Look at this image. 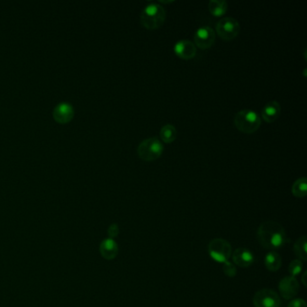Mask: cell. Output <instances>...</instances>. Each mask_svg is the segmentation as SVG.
Instances as JSON below:
<instances>
[{"label":"cell","mask_w":307,"mask_h":307,"mask_svg":"<svg viewBox=\"0 0 307 307\" xmlns=\"http://www.w3.org/2000/svg\"><path fill=\"white\" fill-rule=\"evenodd\" d=\"M264 264L266 269L271 272H276L280 270L281 266H282V259H281L280 255L276 251H270L265 257Z\"/></svg>","instance_id":"cell-15"},{"label":"cell","mask_w":307,"mask_h":307,"mask_svg":"<svg viewBox=\"0 0 307 307\" xmlns=\"http://www.w3.org/2000/svg\"><path fill=\"white\" fill-rule=\"evenodd\" d=\"M299 283L296 278L288 276L283 278L279 284V290L281 297L286 300L293 299L299 291Z\"/></svg>","instance_id":"cell-9"},{"label":"cell","mask_w":307,"mask_h":307,"mask_svg":"<svg viewBox=\"0 0 307 307\" xmlns=\"http://www.w3.org/2000/svg\"><path fill=\"white\" fill-rule=\"evenodd\" d=\"M287 307H307V303L302 298H294Z\"/></svg>","instance_id":"cell-23"},{"label":"cell","mask_w":307,"mask_h":307,"mask_svg":"<svg viewBox=\"0 0 307 307\" xmlns=\"http://www.w3.org/2000/svg\"><path fill=\"white\" fill-rule=\"evenodd\" d=\"M232 263L240 268L246 269L253 264L255 261L254 255L247 248H238L232 255Z\"/></svg>","instance_id":"cell-10"},{"label":"cell","mask_w":307,"mask_h":307,"mask_svg":"<svg viewBox=\"0 0 307 307\" xmlns=\"http://www.w3.org/2000/svg\"><path fill=\"white\" fill-rule=\"evenodd\" d=\"M74 114V108L68 102H60L55 107L54 117L59 123H68Z\"/></svg>","instance_id":"cell-12"},{"label":"cell","mask_w":307,"mask_h":307,"mask_svg":"<svg viewBox=\"0 0 307 307\" xmlns=\"http://www.w3.org/2000/svg\"><path fill=\"white\" fill-rule=\"evenodd\" d=\"M281 112V106L279 103L276 100L270 101L265 105L261 111L262 118L267 123H273L279 117Z\"/></svg>","instance_id":"cell-14"},{"label":"cell","mask_w":307,"mask_h":307,"mask_svg":"<svg viewBox=\"0 0 307 307\" xmlns=\"http://www.w3.org/2000/svg\"><path fill=\"white\" fill-rule=\"evenodd\" d=\"M161 138L166 143H170L177 138V129L172 124H166L161 130Z\"/></svg>","instance_id":"cell-19"},{"label":"cell","mask_w":307,"mask_h":307,"mask_svg":"<svg viewBox=\"0 0 307 307\" xmlns=\"http://www.w3.org/2000/svg\"><path fill=\"white\" fill-rule=\"evenodd\" d=\"M216 32L224 41H232L237 37L241 27L239 22L232 17H223L217 22Z\"/></svg>","instance_id":"cell-6"},{"label":"cell","mask_w":307,"mask_h":307,"mask_svg":"<svg viewBox=\"0 0 307 307\" xmlns=\"http://www.w3.org/2000/svg\"><path fill=\"white\" fill-rule=\"evenodd\" d=\"M118 251V244L113 239L107 238L103 240L99 245V252L105 259L112 260L115 259Z\"/></svg>","instance_id":"cell-13"},{"label":"cell","mask_w":307,"mask_h":307,"mask_svg":"<svg viewBox=\"0 0 307 307\" xmlns=\"http://www.w3.org/2000/svg\"><path fill=\"white\" fill-rule=\"evenodd\" d=\"M166 19V10L159 4L147 5L140 14V23L146 29L156 30L162 27Z\"/></svg>","instance_id":"cell-2"},{"label":"cell","mask_w":307,"mask_h":307,"mask_svg":"<svg viewBox=\"0 0 307 307\" xmlns=\"http://www.w3.org/2000/svg\"><path fill=\"white\" fill-rule=\"evenodd\" d=\"M293 251L298 259L304 261L307 260V238L306 235L297 239L294 243Z\"/></svg>","instance_id":"cell-16"},{"label":"cell","mask_w":307,"mask_h":307,"mask_svg":"<svg viewBox=\"0 0 307 307\" xmlns=\"http://www.w3.org/2000/svg\"><path fill=\"white\" fill-rule=\"evenodd\" d=\"M253 305L255 307H280L281 299L273 289L263 288L255 293Z\"/></svg>","instance_id":"cell-7"},{"label":"cell","mask_w":307,"mask_h":307,"mask_svg":"<svg viewBox=\"0 0 307 307\" xmlns=\"http://www.w3.org/2000/svg\"><path fill=\"white\" fill-rule=\"evenodd\" d=\"M207 250L211 258L219 263L226 262L232 256V245L222 238H216L210 241Z\"/></svg>","instance_id":"cell-5"},{"label":"cell","mask_w":307,"mask_h":307,"mask_svg":"<svg viewBox=\"0 0 307 307\" xmlns=\"http://www.w3.org/2000/svg\"><path fill=\"white\" fill-rule=\"evenodd\" d=\"M223 273L225 274V276L229 277V278H234L235 276L237 275L236 266L229 260L223 263Z\"/></svg>","instance_id":"cell-21"},{"label":"cell","mask_w":307,"mask_h":307,"mask_svg":"<svg viewBox=\"0 0 307 307\" xmlns=\"http://www.w3.org/2000/svg\"><path fill=\"white\" fill-rule=\"evenodd\" d=\"M235 127L244 134H253L259 129L261 119L253 110L243 109L239 111L233 119Z\"/></svg>","instance_id":"cell-3"},{"label":"cell","mask_w":307,"mask_h":307,"mask_svg":"<svg viewBox=\"0 0 307 307\" xmlns=\"http://www.w3.org/2000/svg\"><path fill=\"white\" fill-rule=\"evenodd\" d=\"M291 192L296 197H305L307 195V178L303 177L297 179L292 186Z\"/></svg>","instance_id":"cell-18"},{"label":"cell","mask_w":307,"mask_h":307,"mask_svg":"<svg viewBox=\"0 0 307 307\" xmlns=\"http://www.w3.org/2000/svg\"><path fill=\"white\" fill-rule=\"evenodd\" d=\"M164 151V146L162 141L155 137H151L140 142L137 152L142 161L153 162L161 156Z\"/></svg>","instance_id":"cell-4"},{"label":"cell","mask_w":307,"mask_h":307,"mask_svg":"<svg viewBox=\"0 0 307 307\" xmlns=\"http://www.w3.org/2000/svg\"><path fill=\"white\" fill-rule=\"evenodd\" d=\"M257 239L262 247L270 251L280 249L287 242L284 227L275 221L263 222L258 229Z\"/></svg>","instance_id":"cell-1"},{"label":"cell","mask_w":307,"mask_h":307,"mask_svg":"<svg viewBox=\"0 0 307 307\" xmlns=\"http://www.w3.org/2000/svg\"><path fill=\"white\" fill-rule=\"evenodd\" d=\"M228 5L224 0H211L208 4V9L215 16H223L226 13Z\"/></svg>","instance_id":"cell-17"},{"label":"cell","mask_w":307,"mask_h":307,"mask_svg":"<svg viewBox=\"0 0 307 307\" xmlns=\"http://www.w3.org/2000/svg\"><path fill=\"white\" fill-rule=\"evenodd\" d=\"M174 52L181 59H191L196 54V47L189 40H181L175 44Z\"/></svg>","instance_id":"cell-11"},{"label":"cell","mask_w":307,"mask_h":307,"mask_svg":"<svg viewBox=\"0 0 307 307\" xmlns=\"http://www.w3.org/2000/svg\"><path fill=\"white\" fill-rule=\"evenodd\" d=\"M306 279H307V271H305V272L303 273L302 275V283L303 285L305 286H307V281H306Z\"/></svg>","instance_id":"cell-24"},{"label":"cell","mask_w":307,"mask_h":307,"mask_svg":"<svg viewBox=\"0 0 307 307\" xmlns=\"http://www.w3.org/2000/svg\"><path fill=\"white\" fill-rule=\"evenodd\" d=\"M216 32L209 27H200L194 36L195 45L202 50L210 48L215 43Z\"/></svg>","instance_id":"cell-8"},{"label":"cell","mask_w":307,"mask_h":307,"mask_svg":"<svg viewBox=\"0 0 307 307\" xmlns=\"http://www.w3.org/2000/svg\"><path fill=\"white\" fill-rule=\"evenodd\" d=\"M303 262L300 259H293L290 264L288 266V272L291 277L296 278L297 276L300 275L303 270Z\"/></svg>","instance_id":"cell-20"},{"label":"cell","mask_w":307,"mask_h":307,"mask_svg":"<svg viewBox=\"0 0 307 307\" xmlns=\"http://www.w3.org/2000/svg\"><path fill=\"white\" fill-rule=\"evenodd\" d=\"M119 232H120V229H119V225L117 223H112L108 227V238L114 240L115 238L118 236Z\"/></svg>","instance_id":"cell-22"}]
</instances>
